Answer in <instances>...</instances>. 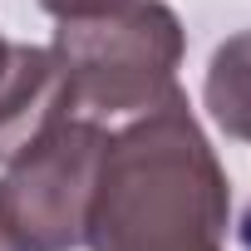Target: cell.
I'll return each mask as SVG.
<instances>
[{"mask_svg": "<svg viewBox=\"0 0 251 251\" xmlns=\"http://www.w3.org/2000/svg\"><path fill=\"white\" fill-rule=\"evenodd\" d=\"M226 226L231 182L182 89L103 138L89 251H226Z\"/></svg>", "mask_w": 251, "mask_h": 251, "instance_id": "cell-1", "label": "cell"}, {"mask_svg": "<svg viewBox=\"0 0 251 251\" xmlns=\"http://www.w3.org/2000/svg\"><path fill=\"white\" fill-rule=\"evenodd\" d=\"M54 54L69 103L84 118H133L177 94L187 30L168 0H123L99 15L54 20Z\"/></svg>", "mask_w": 251, "mask_h": 251, "instance_id": "cell-2", "label": "cell"}, {"mask_svg": "<svg viewBox=\"0 0 251 251\" xmlns=\"http://www.w3.org/2000/svg\"><path fill=\"white\" fill-rule=\"evenodd\" d=\"M108 128L99 118L64 113L10 163H0V231L15 251H79L94 202L99 153Z\"/></svg>", "mask_w": 251, "mask_h": 251, "instance_id": "cell-3", "label": "cell"}, {"mask_svg": "<svg viewBox=\"0 0 251 251\" xmlns=\"http://www.w3.org/2000/svg\"><path fill=\"white\" fill-rule=\"evenodd\" d=\"M64 113H74V103L59 54L50 45H20L0 30V163H10Z\"/></svg>", "mask_w": 251, "mask_h": 251, "instance_id": "cell-4", "label": "cell"}, {"mask_svg": "<svg viewBox=\"0 0 251 251\" xmlns=\"http://www.w3.org/2000/svg\"><path fill=\"white\" fill-rule=\"evenodd\" d=\"M202 108L231 143H251V30L226 35L202 74Z\"/></svg>", "mask_w": 251, "mask_h": 251, "instance_id": "cell-5", "label": "cell"}, {"mask_svg": "<svg viewBox=\"0 0 251 251\" xmlns=\"http://www.w3.org/2000/svg\"><path fill=\"white\" fill-rule=\"evenodd\" d=\"M108 5H123V0H40V10L50 20H79V15H99Z\"/></svg>", "mask_w": 251, "mask_h": 251, "instance_id": "cell-6", "label": "cell"}, {"mask_svg": "<svg viewBox=\"0 0 251 251\" xmlns=\"http://www.w3.org/2000/svg\"><path fill=\"white\" fill-rule=\"evenodd\" d=\"M0 251H15V246H10V236H5V231H0Z\"/></svg>", "mask_w": 251, "mask_h": 251, "instance_id": "cell-7", "label": "cell"}]
</instances>
